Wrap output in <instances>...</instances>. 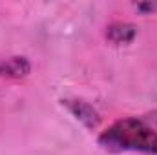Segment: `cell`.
<instances>
[{
  "label": "cell",
  "instance_id": "6da1fadb",
  "mask_svg": "<svg viewBox=\"0 0 157 155\" xmlns=\"http://www.w3.org/2000/svg\"><path fill=\"white\" fill-rule=\"evenodd\" d=\"M99 144L108 152H141L157 155V131L143 119L126 117L101 133Z\"/></svg>",
  "mask_w": 157,
  "mask_h": 155
},
{
  "label": "cell",
  "instance_id": "7a4b0ae2",
  "mask_svg": "<svg viewBox=\"0 0 157 155\" xmlns=\"http://www.w3.org/2000/svg\"><path fill=\"white\" fill-rule=\"evenodd\" d=\"M62 104H66L68 110L77 117L86 128L93 130V128L99 126L101 117H99V113L95 112V108H91L88 102H82V100H62Z\"/></svg>",
  "mask_w": 157,
  "mask_h": 155
},
{
  "label": "cell",
  "instance_id": "3957f363",
  "mask_svg": "<svg viewBox=\"0 0 157 155\" xmlns=\"http://www.w3.org/2000/svg\"><path fill=\"white\" fill-rule=\"evenodd\" d=\"M137 35V28L130 22H113L106 29V39L115 46H124L130 44Z\"/></svg>",
  "mask_w": 157,
  "mask_h": 155
},
{
  "label": "cell",
  "instance_id": "277c9868",
  "mask_svg": "<svg viewBox=\"0 0 157 155\" xmlns=\"http://www.w3.org/2000/svg\"><path fill=\"white\" fill-rule=\"evenodd\" d=\"M31 64L26 57H11L6 60H0V75L2 77H13L20 78L29 75Z\"/></svg>",
  "mask_w": 157,
  "mask_h": 155
},
{
  "label": "cell",
  "instance_id": "5b68a950",
  "mask_svg": "<svg viewBox=\"0 0 157 155\" xmlns=\"http://www.w3.org/2000/svg\"><path fill=\"white\" fill-rule=\"evenodd\" d=\"M137 9L141 13H154V11H157V4H154V2H141V4H137Z\"/></svg>",
  "mask_w": 157,
  "mask_h": 155
},
{
  "label": "cell",
  "instance_id": "8992f818",
  "mask_svg": "<svg viewBox=\"0 0 157 155\" xmlns=\"http://www.w3.org/2000/svg\"><path fill=\"white\" fill-rule=\"evenodd\" d=\"M150 120H154V122L157 124V112L154 113V115H150Z\"/></svg>",
  "mask_w": 157,
  "mask_h": 155
}]
</instances>
